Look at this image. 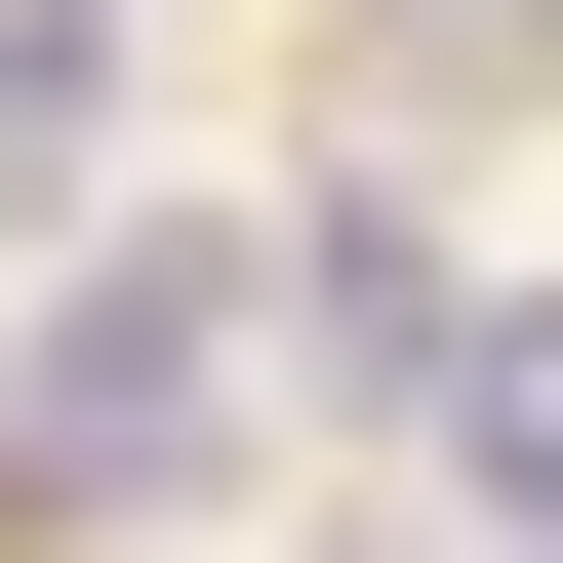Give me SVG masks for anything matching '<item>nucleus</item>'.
I'll use <instances>...</instances> for the list:
<instances>
[{
  "mask_svg": "<svg viewBox=\"0 0 563 563\" xmlns=\"http://www.w3.org/2000/svg\"><path fill=\"white\" fill-rule=\"evenodd\" d=\"M201 443H242V242H81L41 322H0V523H201Z\"/></svg>",
  "mask_w": 563,
  "mask_h": 563,
  "instance_id": "f257e3e1",
  "label": "nucleus"
},
{
  "mask_svg": "<svg viewBox=\"0 0 563 563\" xmlns=\"http://www.w3.org/2000/svg\"><path fill=\"white\" fill-rule=\"evenodd\" d=\"M402 402H443V483L563 563V322H483V282H443V363H402Z\"/></svg>",
  "mask_w": 563,
  "mask_h": 563,
  "instance_id": "f03ea898",
  "label": "nucleus"
},
{
  "mask_svg": "<svg viewBox=\"0 0 563 563\" xmlns=\"http://www.w3.org/2000/svg\"><path fill=\"white\" fill-rule=\"evenodd\" d=\"M81 121H121V0H0V242L81 201Z\"/></svg>",
  "mask_w": 563,
  "mask_h": 563,
  "instance_id": "7ed1b4c3",
  "label": "nucleus"
},
{
  "mask_svg": "<svg viewBox=\"0 0 563 563\" xmlns=\"http://www.w3.org/2000/svg\"><path fill=\"white\" fill-rule=\"evenodd\" d=\"M363 41H402V81H523V41H563V0H363Z\"/></svg>",
  "mask_w": 563,
  "mask_h": 563,
  "instance_id": "20e7f679",
  "label": "nucleus"
}]
</instances>
